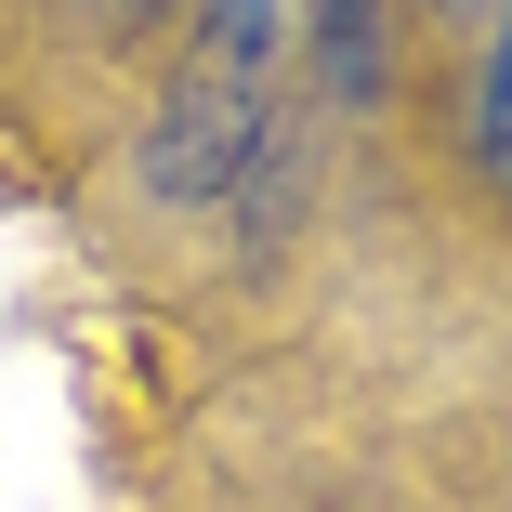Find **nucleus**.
Returning a JSON list of instances; mask_svg holds the SVG:
<instances>
[{
	"label": "nucleus",
	"mask_w": 512,
	"mask_h": 512,
	"mask_svg": "<svg viewBox=\"0 0 512 512\" xmlns=\"http://www.w3.org/2000/svg\"><path fill=\"white\" fill-rule=\"evenodd\" d=\"M473 145L512 158V0H499V53H486V92H473Z\"/></svg>",
	"instance_id": "nucleus-2"
},
{
	"label": "nucleus",
	"mask_w": 512,
	"mask_h": 512,
	"mask_svg": "<svg viewBox=\"0 0 512 512\" xmlns=\"http://www.w3.org/2000/svg\"><path fill=\"white\" fill-rule=\"evenodd\" d=\"M263 158V106H250V79L211 66V79H184L158 132H145V197H224L237 171Z\"/></svg>",
	"instance_id": "nucleus-1"
},
{
	"label": "nucleus",
	"mask_w": 512,
	"mask_h": 512,
	"mask_svg": "<svg viewBox=\"0 0 512 512\" xmlns=\"http://www.w3.org/2000/svg\"><path fill=\"white\" fill-rule=\"evenodd\" d=\"M145 14H158V0H106V27H145Z\"/></svg>",
	"instance_id": "nucleus-3"
}]
</instances>
